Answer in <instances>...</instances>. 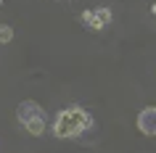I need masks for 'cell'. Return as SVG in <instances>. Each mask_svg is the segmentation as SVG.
<instances>
[{
	"mask_svg": "<svg viewBox=\"0 0 156 153\" xmlns=\"http://www.w3.org/2000/svg\"><path fill=\"white\" fill-rule=\"evenodd\" d=\"M90 127H93V116L74 106V108H66L58 113L53 132H56V137H77L82 129H90Z\"/></svg>",
	"mask_w": 156,
	"mask_h": 153,
	"instance_id": "obj_1",
	"label": "cell"
},
{
	"mask_svg": "<svg viewBox=\"0 0 156 153\" xmlns=\"http://www.w3.org/2000/svg\"><path fill=\"white\" fill-rule=\"evenodd\" d=\"M138 129L143 135H156V108H143L138 113Z\"/></svg>",
	"mask_w": 156,
	"mask_h": 153,
	"instance_id": "obj_2",
	"label": "cell"
},
{
	"mask_svg": "<svg viewBox=\"0 0 156 153\" xmlns=\"http://www.w3.org/2000/svg\"><path fill=\"white\" fill-rule=\"evenodd\" d=\"M16 116H19L21 121H29V119H37V116H45V113H42V108H40V106H34L32 100H27V103H21V106H19Z\"/></svg>",
	"mask_w": 156,
	"mask_h": 153,
	"instance_id": "obj_3",
	"label": "cell"
},
{
	"mask_svg": "<svg viewBox=\"0 0 156 153\" xmlns=\"http://www.w3.org/2000/svg\"><path fill=\"white\" fill-rule=\"evenodd\" d=\"M24 127H27L29 135H42V132H45V116H37V119L24 121Z\"/></svg>",
	"mask_w": 156,
	"mask_h": 153,
	"instance_id": "obj_4",
	"label": "cell"
},
{
	"mask_svg": "<svg viewBox=\"0 0 156 153\" xmlns=\"http://www.w3.org/2000/svg\"><path fill=\"white\" fill-rule=\"evenodd\" d=\"M82 21L87 26H93V29H103V24L98 21V13H95V11H85V13H82Z\"/></svg>",
	"mask_w": 156,
	"mask_h": 153,
	"instance_id": "obj_5",
	"label": "cell"
},
{
	"mask_svg": "<svg viewBox=\"0 0 156 153\" xmlns=\"http://www.w3.org/2000/svg\"><path fill=\"white\" fill-rule=\"evenodd\" d=\"M13 40V29L8 24H0V42H11Z\"/></svg>",
	"mask_w": 156,
	"mask_h": 153,
	"instance_id": "obj_6",
	"label": "cell"
},
{
	"mask_svg": "<svg viewBox=\"0 0 156 153\" xmlns=\"http://www.w3.org/2000/svg\"><path fill=\"white\" fill-rule=\"evenodd\" d=\"M95 13H98V21H101L103 26L111 21V8H95Z\"/></svg>",
	"mask_w": 156,
	"mask_h": 153,
	"instance_id": "obj_7",
	"label": "cell"
},
{
	"mask_svg": "<svg viewBox=\"0 0 156 153\" xmlns=\"http://www.w3.org/2000/svg\"><path fill=\"white\" fill-rule=\"evenodd\" d=\"M151 13H156V3H154V5H151Z\"/></svg>",
	"mask_w": 156,
	"mask_h": 153,
	"instance_id": "obj_8",
	"label": "cell"
}]
</instances>
